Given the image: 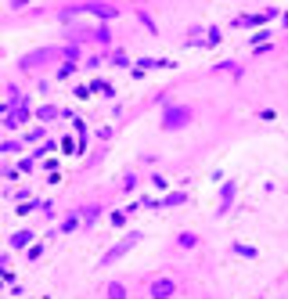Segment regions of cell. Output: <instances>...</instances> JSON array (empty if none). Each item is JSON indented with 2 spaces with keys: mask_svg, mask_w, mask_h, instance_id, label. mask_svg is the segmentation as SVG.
Instances as JSON below:
<instances>
[{
  "mask_svg": "<svg viewBox=\"0 0 288 299\" xmlns=\"http://www.w3.org/2000/svg\"><path fill=\"white\" fill-rule=\"evenodd\" d=\"M29 242H33V231H18L11 238V249H29Z\"/></svg>",
  "mask_w": 288,
  "mask_h": 299,
  "instance_id": "8",
  "label": "cell"
},
{
  "mask_svg": "<svg viewBox=\"0 0 288 299\" xmlns=\"http://www.w3.org/2000/svg\"><path fill=\"white\" fill-rule=\"evenodd\" d=\"M173 292H177V281L173 278H155L148 285V299H170Z\"/></svg>",
  "mask_w": 288,
  "mask_h": 299,
  "instance_id": "4",
  "label": "cell"
},
{
  "mask_svg": "<svg viewBox=\"0 0 288 299\" xmlns=\"http://www.w3.org/2000/svg\"><path fill=\"white\" fill-rule=\"evenodd\" d=\"M36 141H43V130H40V126H36L33 133H25V144H36Z\"/></svg>",
  "mask_w": 288,
  "mask_h": 299,
  "instance_id": "19",
  "label": "cell"
},
{
  "mask_svg": "<svg viewBox=\"0 0 288 299\" xmlns=\"http://www.w3.org/2000/svg\"><path fill=\"white\" fill-rule=\"evenodd\" d=\"M177 245L180 249H194V245H198V234H194V231H180L177 234Z\"/></svg>",
  "mask_w": 288,
  "mask_h": 299,
  "instance_id": "7",
  "label": "cell"
},
{
  "mask_svg": "<svg viewBox=\"0 0 288 299\" xmlns=\"http://www.w3.org/2000/svg\"><path fill=\"white\" fill-rule=\"evenodd\" d=\"M36 115H40V119H58V115H62V112H58V108H54V104H47V108H40Z\"/></svg>",
  "mask_w": 288,
  "mask_h": 299,
  "instance_id": "14",
  "label": "cell"
},
{
  "mask_svg": "<svg viewBox=\"0 0 288 299\" xmlns=\"http://www.w3.org/2000/svg\"><path fill=\"white\" fill-rule=\"evenodd\" d=\"M281 22H285V29H288V11H285V14H281Z\"/></svg>",
  "mask_w": 288,
  "mask_h": 299,
  "instance_id": "21",
  "label": "cell"
},
{
  "mask_svg": "<svg viewBox=\"0 0 288 299\" xmlns=\"http://www.w3.org/2000/svg\"><path fill=\"white\" fill-rule=\"evenodd\" d=\"M76 11H87V14H97V18H104V22H112V18H119V7L115 4H101V0H87V4H80Z\"/></svg>",
  "mask_w": 288,
  "mask_h": 299,
  "instance_id": "2",
  "label": "cell"
},
{
  "mask_svg": "<svg viewBox=\"0 0 288 299\" xmlns=\"http://www.w3.org/2000/svg\"><path fill=\"white\" fill-rule=\"evenodd\" d=\"M202 43H205V47H220V43H223V33H220V29L213 25V29L205 33V40H202Z\"/></svg>",
  "mask_w": 288,
  "mask_h": 299,
  "instance_id": "10",
  "label": "cell"
},
{
  "mask_svg": "<svg viewBox=\"0 0 288 299\" xmlns=\"http://www.w3.org/2000/svg\"><path fill=\"white\" fill-rule=\"evenodd\" d=\"M137 242H141V231H130V234H126V238H123V242H119L115 249H108V252H104V260H101V263H115L119 256H126V252H130L133 245H137Z\"/></svg>",
  "mask_w": 288,
  "mask_h": 299,
  "instance_id": "3",
  "label": "cell"
},
{
  "mask_svg": "<svg viewBox=\"0 0 288 299\" xmlns=\"http://www.w3.org/2000/svg\"><path fill=\"white\" fill-rule=\"evenodd\" d=\"M112 65H130V58H126V51H115V54H112Z\"/></svg>",
  "mask_w": 288,
  "mask_h": 299,
  "instance_id": "18",
  "label": "cell"
},
{
  "mask_svg": "<svg viewBox=\"0 0 288 299\" xmlns=\"http://www.w3.org/2000/svg\"><path fill=\"white\" fill-rule=\"evenodd\" d=\"M234 252H238V256H256V249L252 245H231Z\"/></svg>",
  "mask_w": 288,
  "mask_h": 299,
  "instance_id": "20",
  "label": "cell"
},
{
  "mask_svg": "<svg viewBox=\"0 0 288 299\" xmlns=\"http://www.w3.org/2000/svg\"><path fill=\"white\" fill-rule=\"evenodd\" d=\"M104 296H108V299H126V285H123V281H112V285L104 289Z\"/></svg>",
  "mask_w": 288,
  "mask_h": 299,
  "instance_id": "9",
  "label": "cell"
},
{
  "mask_svg": "<svg viewBox=\"0 0 288 299\" xmlns=\"http://www.w3.org/2000/svg\"><path fill=\"white\" fill-rule=\"evenodd\" d=\"M184 199H188L184 191H173V195H166V199H162V205H184Z\"/></svg>",
  "mask_w": 288,
  "mask_h": 299,
  "instance_id": "13",
  "label": "cell"
},
{
  "mask_svg": "<svg viewBox=\"0 0 288 299\" xmlns=\"http://www.w3.org/2000/svg\"><path fill=\"white\" fill-rule=\"evenodd\" d=\"M80 223H83V216H80V213H69L62 223H58V234H69V231H76V227H80Z\"/></svg>",
  "mask_w": 288,
  "mask_h": 299,
  "instance_id": "6",
  "label": "cell"
},
{
  "mask_svg": "<svg viewBox=\"0 0 288 299\" xmlns=\"http://www.w3.org/2000/svg\"><path fill=\"white\" fill-rule=\"evenodd\" d=\"M137 22H141V25L148 29V33H159V25L151 22V14H148V11H137Z\"/></svg>",
  "mask_w": 288,
  "mask_h": 299,
  "instance_id": "12",
  "label": "cell"
},
{
  "mask_svg": "<svg viewBox=\"0 0 288 299\" xmlns=\"http://www.w3.org/2000/svg\"><path fill=\"white\" fill-rule=\"evenodd\" d=\"M234 195H238V184H234V181H227V184L220 188V209H216V216H223V209L234 202Z\"/></svg>",
  "mask_w": 288,
  "mask_h": 299,
  "instance_id": "5",
  "label": "cell"
},
{
  "mask_svg": "<svg viewBox=\"0 0 288 299\" xmlns=\"http://www.w3.org/2000/svg\"><path fill=\"white\" fill-rule=\"evenodd\" d=\"M108 220H112V227H123V223H126V213H119V209H115V213H108Z\"/></svg>",
  "mask_w": 288,
  "mask_h": 299,
  "instance_id": "16",
  "label": "cell"
},
{
  "mask_svg": "<svg viewBox=\"0 0 288 299\" xmlns=\"http://www.w3.org/2000/svg\"><path fill=\"white\" fill-rule=\"evenodd\" d=\"M119 188H123V191H133V188H137V177H133V173H126V177H123V184H119Z\"/></svg>",
  "mask_w": 288,
  "mask_h": 299,
  "instance_id": "15",
  "label": "cell"
},
{
  "mask_svg": "<svg viewBox=\"0 0 288 299\" xmlns=\"http://www.w3.org/2000/svg\"><path fill=\"white\" fill-rule=\"evenodd\" d=\"M191 119H194V108H191V104H166V112H162V130H184Z\"/></svg>",
  "mask_w": 288,
  "mask_h": 299,
  "instance_id": "1",
  "label": "cell"
},
{
  "mask_svg": "<svg viewBox=\"0 0 288 299\" xmlns=\"http://www.w3.org/2000/svg\"><path fill=\"white\" fill-rule=\"evenodd\" d=\"M97 213H101V205H87V209H80V216H83V223H87V227L97 220Z\"/></svg>",
  "mask_w": 288,
  "mask_h": 299,
  "instance_id": "11",
  "label": "cell"
},
{
  "mask_svg": "<svg viewBox=\"0 0 288 299\" xmlns=\"http://www.w3.org/2000/svg\"><path fill=\"white\" fill-rule=\"evenodd\" d=\"M72 72H76V65H72V62H65L62 69H58V80H69V76H72Z\"/></svg>",
  "mask_w": 288,
  "mask_h": 299,
  "instance_id": "17",
  "label": "cell"
}]
</instances>
